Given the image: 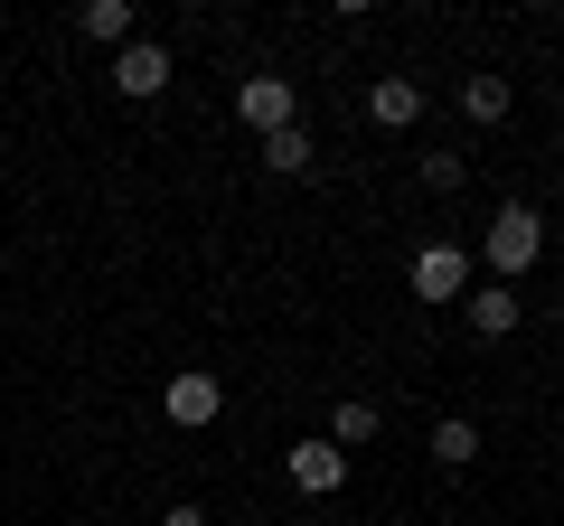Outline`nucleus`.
I'll return each mask as SVG.
<instances>
[{
	"instance_id": "obj_13",
	"label": "nucleus",
	"mask_w": 564,
	"mask_h": 526,
	"mask_svg": "<svg viewBox=\"0 0 564 526\" xmlns=\"http://www.w3.org/2000/svg\"><path fill=\"white\" fill-rule=\"evenodd\" d=\"M462 113L470 122H508V76H470L462 85Z\"/></svg>"
},
{
	"instance_id": "obj_15",
	"label": "nucleus",
	"mask_w": 564,
	"mask_h": 526,
	"mask_svg": "<svg viewBox=\"0 0 564 526\" xmlns=\"http://www.w3.org/2000/svg\"><path fill=\"white\" fill-rule=\"evenodd\" d=\"M161 526H207V507H188V498H180V507H170Z\"/></svg>"
},
{
	"instance_id": "obj_9",
	"label": "nucleus",
	"mask_w": 564,
	"mask_h": 526,
	"mask_svg": "<svg viewBox=\"0 0 564 526\" xmlns=\"http://www.w3.org/2000/svg\"><path fill=\"white\" fill-rule=\"evenodd\" d=\"M377 432H386V414L367 405V395H339V414H329V442H339V451H367Z\"/></svg>"
},
{
	"instance_id": "obj_5",
	"label": "nucleus",
	"mask_w": 564,
	"mask_h": 526,
	"mask_svg": "<svg viewBox=\"0 0 564 526\" xmlns=\"http://www.w3.org/2000/svg\"><path fill=\"white\" fill-rule=\"evenodd\" d=\"M404 283H414V302H470V254L462 244H423Z\"/></svg>"
},
{
	"instance_id": "obj_2",
	"label": "nucleus",
	"mask_w": 564,
	"mask_h": 526,
	"mask_svg": "<svg viewBox=\"0 0 564 526\" xmlns=\"http://www.w3.org/2000/svg\"><path fill=\"white\" fill-rule=\"evenodd\" d=\"M236 113L273 142V132H292V122H302V95H292V76H245V85H236Z\"/></svg>"
},
{
	"instance_id": "obj_8",
	"label": "nucleus",
	"mask_w": 564,
	"mask_h": 526,
	"mask_svg": "<svg viewBox=\"0 0 564 526\" xmlns=\"http://www.w3.org/2000/svg\"><path fill=\"white\" fill-rule=\"evenodd\" d=\"M470 329H480V339H508V329H518L527 320V302H518V292H508V283H489V292H470Z\"/></svg>"
},
{
	"instance_id": "obj_7",
	"label": "nucleus",
	"mask_w": 564,
	"mask_h": 526,
	"mask_svg": "<svg viewBox=\"0 0 564 526\" xmlns=\"http://www.w3.org/2000/svg\"><path fill=\"white\" fill-rule=\"evenodd\" d=\"M367 113H377L386 132H404V122L423 113V85L414 76H377V85H367Z\"/></svg>"
},
{
	"instance_id": "obj_14",
	"label": "nucleus",
	"mask_w": 564,
	"mask_h": 526,
	"mask_svg": "<svg viewBox=\"0 0 564 526\" xmlns=\"http://www.w3.org/2000/svg\"><path fill=\"white\" fill-rule=\"evenodd\" d=\"M423 188H433V198H452V188H462V151H423Z\"/></svg>"
},
{
	"instance_id": "obj_3",
	"label": "nucleus",
	"mask_w": 564,
	"mask_h": 526,
	"mask_svg": "<svg viewBox=\"0 0 564 526\" xmlns=\"http://www.w3.org/2000/svg\"><path fill=\"white\" fill-rule=\"evenodd\" d=\"M113 95H122V103H151V95H170V47H161V39H132V47H113Z\"/></svg>"
},
{
	"instance_id": "obj_16",
	"label": "nucleus",
	"mask_w": 564,
	"mask_h": 526,
	"mask_svg": "<svg viewBox=\"0 0 564 526\" xmlns=\"http://www.w3.org/2000/svg\"><path fill=\"white\" fill-rule=\"evenodd\" d=\"M555 188H564V179H555Z\"/></svg>"
},
{
	"instance_id": "obj_12",
	"label": "nucleus",
	"mask_w": 564,
	"mask_h": 526,
	"mask_svg": "<svg viewBox=\"0 0 564 526\" xmlns=\"http://www.w3.org/2000/svg\"><path fill=\"white\" fill-rule=\"evenodd\" d=\"M311 161H321V151H311V132H302V122L263 142V169H273V179H311Z\"/></svg>"
},
{
	"instance_id": "obj_4",
	"label": "nucleus",
	"mask_w": 564,
	"mask_h": 526,
	"mask_svg": "<svg viewBox=\"0 0 564 526\" xmlns=\"http://www.w3.org/2000/svg\"><path fill=\"white\" fill-rule=\"evenodd\" d=\"M282 480L302 489V498H329V489H348V451L329 442V432H321V442H292V451H282Z\"/></svg>"
},
{
	"instance_id": "obj_6",
	"label": "nucleus",
	"mask_w": 564,
	"mask_h": 526,
	"mask_svg": "<svg viewBox=\"0 0 564 526\" xmlns=\"http://www.w3.org/2000/svg\"><path fill=\"white\" fill-rule=\"evenodd\" d=\"M161 414H170V424H180V432H207V424H217V414H226V385L188 366V376H170V385H161Z\"/></svg>"
},
{
	"instance_id": "obj_10",
	"label": "nucleus",
	"mask_w": 564,
	"mask_h": 526,
	"mask_svg": "<svg viewBox=\"0 0 564 526\" xmlns=\"http://www.w3.org/2000/svg\"><path fill=\"white\" fill-rule=\"evenodd\" d=\"M76 29H85V39H104V47H132L141 39V29H132V0H85Z\"/></svg>"
},
{
	"instance_id": "obj_11",
	"label": "nucleus",
	"mask_w": 564,
	"mask_h": 526,
	"mask_svg": "<svg viewBox=\"0 0 564 526\" xmlns=\"http://www.w3.org/2000/svg\"><path fill=\"white\" fill-rule=\"evenodd\" d=\"M433 461L470 470V461H480V424H470V414H443V424H433Z\"/></svg>"
},
{
	"instance_id": "obj_1",
	"label": "nucleus",
	"mask_w": 564,
	"mask_h": 526,
	"mask_svg": "<svg viewBox=\"0 0 564 526\" xmlns=\"http://www.w3.org/2000/svg\"><path fill=\"white\" fill-rule=\"evenodd\" d=\"M536 254H545V217L536 207H499V217L480 226V263L499 273L508 292H518V273H536Z\"/></svg>"
}]
</instances>
